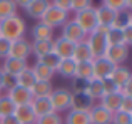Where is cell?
Returning a JSON list of instances; mask_svg holds the SVG:
<instances>
[{"instance_id":"6da1fadb","label":"cell","mask_w":132,"mask_h":124,"mask_svg":"<svg viewBox=\"0 0 132 124\" xmlns=\"http://www.w3.org/2000/svg\"><path fill=\"white\" fill-rule=\"evenodd\" d=\"M27 24L20 15H12L0 20V37L5 40H17L25 37Z\"/></svg>"},{"instance_id":"7a4b0ae2","label":"cell","mask_w":132,"mask_h":124,"mask_svg":"<svg viewBox=\"0 0 132 124\" xmlns=\"http://www.w3.org/2000/svg\"><path fill=\"white\" fill-rule=\"evenodd\" d=\"M50 99V104H52V111L54 112H64L70 109L72 104V91L67 87H55L54 91L50 92L48 96Z\"/></svg>"},{"instance_id":"3957f363","label":"cell","mask_w":132,"mask_h":124,"mask_svg":"<svg viewBox=\"0 0 132 124\" xmlns=\"http://www.w3.org/2000/svg\"><path fill=\"white\" fill-rule=\"evenodd\" d=\"M67 20H69V12H64V10L57 9V7H54L52 3L47 7V10L44 12V15L40 17V22H44L45 25L52 27V29L62 27Z\"/></svg>"},{"instance_id":"277c9868","label":"cell","mask_w":132,"mask_h":124,"mask_svg":"<svg viewBox=\"0 0 132 124\" xmlns=\"http://www.w3.org/2000/svg\"><path fill=\"white\" fill-rule=\"evenodd\" d=\"M60 35L64 37V39L70 40V42H74V44L84 42V40L87 39V32H85L74 19H69L67 22L62 25V34Z\"/></svg>"},{"instance_id":"5b68a950","label":"cell","mask_w":132,"mask_h":124,"mask_svg":"<svg viewBox=\"0 0 132 124\" xmlns=\"http://www.w3.org/2000/svg\"><path fill=\"white\" fill-rule=\"evenodd\" d=\"M85 42H87V45H89L90 52H92L94 59H95V57H102L104 52H105V49L109 47L107 45V40H105V34L95 32V30H92L90 34H87Z\"/></svg>"},{"instance_id":"8992f818","label":"cell","mask_w":132,"mask_h":124,"mask_svg":"<svg viewBox=\"0 0 132 124\" xmlns=\"http://www.w3.org/2000/svg\"><path fill=\"white\" fill-rule=\"evenodd\" d=\"M74 20L85 30L87 34H90L94 29L97 27V17H95V7H89V9H84L80 12L75 13Z\"/></svg>"},{"instance_id":"52a82bcc","label":"cell","mask_w":132,"mask_h":124,"mask_svg":"<svg viewBox=\"0 0 132 124\" xmlns=\"http://www.w3.org/2000/svg\"><path fill=\"white\" fill-rule=\"evenodd\" d=\"M32 56V47H30V42L22 37V39H17L10 42V52L9 57H13V59H20V60H27Z\"/></svg>"},{"instance_id":"ba28073f","label":"cell","mask_w":132,"mask_h":124,"mask_svg":"<svg viewBox=\"0 0 132 124\" xmlns=\"http://www.w3.org/2000/svg\"><path fill=\"white\" fill-rule=\"evenodd\" d=\"M7 97L10 99V101L15 104V107H19V106H27V104H30L32 102V99H34V96H32V91L30 89H25V87H22V86H13L10 91H7Z\"/></svg>"},{"instance_id":"9c48e42d","label":"cell","mask_w":132,"mask_h":124,"mask_svg":"<svg viewBox=\"0 0 132 124\" xmlns=\"http://www.w3.org/2000/svg\"><path fill=\"white\" fill-rule=\"evenodd\" d=\"M129 47L124 45V44H119V45H109L104 52V57H105L109 62H112L114 65H122L124 62L129 57Z\"/></svg>"},{"instance_id":"30bf717a","label":"cell","mask_w":132,"mask_h":124,"mask_svg":"<svg viewBox=\"0 0 132 124\" xmlns=\"http://www.w3.org/2000/svg\"><path fill=\"white\" fill-rule=\"evenodd\" d=\"M74 49H75V44L64 39L62 35H59L57 39L52 40V52L60 59H72Z\"/></svg>"},{"instance_id":"8fae6325","label":"cell","mask_w":132,"mask_h":124,"mask_svg":"<svg viewBox=\"0 0 132 124\" xmlns=\"http://www.w3.org/2000/svg\"><path fill=\"white\" fill-rule=\"evenodd\" d=\"M114 67H116V65H114L112 62H109L104 56H102V57H95V59L92 60L94 79H97V81H102V79L110 77V74H112Z\"/></svg>"},{"instance_id":"7c38bea8","label":"cell","mask_w":132,"mask_h":124,"mask_svg":"<svg viewBox=\"0 0 132 124\" xmlns=\"http://www.w3.org/2000/svg\"><path fill=\"white\" fill-rule=\"evenodd\" d=\"M27 67H30L27 60H20V59H13V57H5L2 64V71L5 74H10L13 77H17L19 74H22Z\"/></svg>"},{"instance_id":"4fadbf2b","label":"cell","mask_w":132,"mask_h":124,"mask_svg":"<svg viewBox=\"0 0 132 124\" xmlns=\"http://www.w3.org/2000/svg\"><path fill=\"white\" fill-rule=\"evenodd\" d=\"M90 124H112V112L104 109L100 104H94L89 111Z\"/></svg>"},{"instance_id":"5bb4252c","label":"cell","mask_w":132,"mask_h":124,"mask_svg":"<svg viewBox=\"0 0 132 124\" xmlns=\"http://www.w3.org/2000/svg\"><path fill=\"white\" fill-rule=\"evenodd\" d=\"M13 118L19 121V124H35V121H37V116H35V112H34V109H32L30 104L15 107Z\"/></svg>"},{"instance_id":"9a60e30c","label":"cell","mask_w":132,"mask_h":124,"mask_svg":"<svg viewBox=\"0 0 132 124\" xmlns=\"http://www.w3.org/2000/svg\"><path fill=\"white\" fill-rule=\"evenodd\" d=\"M116 13L114 10H110L109 7L102 5L100 3L99 7H95V17H97V25L100 27H110L114 22V19H116Z\"/></svg>"},{"instance_id":"2e32d148","label":"cell","mask_w":132,"mask_h":124,"mask_svg":"<svg viewBox=\"0 0 132 124\" xmlns=\"http://www.w3.org/2000/svg\"><path fill=\"white\" fill-rule=\"evenodd\" d=\"M48 5H50V0H32V2H30L23 10H25V13L29 17L40 20V17L44 15V12L47 10Z\"/></svg>"},{"instance_id":"e0dca14e","label":"cell","mask_w":132,"mask_h":124,"mask_svg":"<svg viewBox=\"0 0 132 124\" xmlns=\"http://www.w3.org/2000/svg\"><path fill=\"white\" fill-rule=\"evenodd\" d=\"M92 106H94V101L89 97V96H85L84 92H80V94H72V104H70L72 111L89 112Z\"/></svg>"},{"instance_id":"ac0fdd59","label":"cell","mask_w":132,"mask_h":124,"mask_svg":"<svg viewBox=\"0 0 132 124\" xmlns=\"http://www.w3.org/2000/svg\"><path fill=\"white\" fill-rule=\"evenodd\" d=\"M34 40H54V29L48 25H45L44 22H37L30 30Z\"/></svg>"},{"instance_id":"d6986e66","label":"cell","mask_w":132,"mask_h":124,"mask_svg":"<svg viewBox=\"0 0 132 124\" xmlns=\"http://www.w3.org/2000/svg\"><path fill=\"white\" fill-rule=\"evenodd\" d=\"M75 65H77V62L74 59H60L59 65L55 67V74H59L64 79H74Z\"/></svg>"},{"instance_id":"ffe728a7","label":"cell","mask_w":132,"mask_h":124,"mask_svg":"<svg viewBox=\"0 0 132 124\" xmlns=\"http://www.w3.org/2000/svg\"><path fill=\"white\" fill-rule=\"evenodd\" d=\"M75 81H82V82H89L94 79V72H92V60L90 62H77L75 65V74H74Z\"/></svg>"},{"instance_id":"44dd1931","label":"cell","mask_w":132,"mask_h":124,"mask_svg":"<svg viewBox=\"0 0 132 124\" xmlns=\"http://www.w3.org/2000/svg\"><path fill=\"white\" fill-rule=\"evenodd\" d=\"M99 101H100L99 104L102 106L104 109H107V111H110V112H116V111H119V107H120L122 94H120V92H116V94H105V96H102Z\"/></svg>"},{"instance_id":"7402d4cb","label":"cell","mask_w":132,"mask_h":124,"mask_svg":"<svg viewBox=\"0 0 132 124\" xmlns=\"http://www.w3.org/2000/svg\"><path fill=\"white\" fill-rule=\"evenodd\" d=\"M72 59H74L75 62H90L94 60V56L92 52H90L87 42H79L75 44V49H74V54H72Z\"/></svg>"},{"instance_id":"603a6c76","label":"cell","mask_w":132,"mask_h":124,"mask_svg":"<svg viewBox=\"0 0 132 124\" xmlns=\"http://www.w3.org/2000/svg\"><path fill=\"white\" fill-rule=\"evenodd\" d=\"M30 106H32V109H34L37 118L52 112V104H50V99L48 97H34L32 102H30Z\"/></svg>"},{"instance_id":"cb8c5ba5","label":"cell","mask_w":132,"mask_h":124,"mask_svg":"<svg viewBox=\"0 0 132 124\" xmlns=\"http://www.w3.org/2000/svg\"><path fill=\"white\" fill-rule=\"evenodd\" d=\"M130 77H132V72H130L129 67H126V65H116L114 71H112V74H110V79H112L119 87H122Z\"/></svg>"},{"instance_id":"d4e9b609","label":"cell","mask_w":132,"mask_h":124,"mask_svg":"<svg viewBox=\"0 0 132 124\" xmlns=\"http://www.w3.org/2000/svg\"><path fill=\"white\" fill-rule=\"evenodd\" d=\"M32 56H35V60L52 52V40H32Z\"/></svg>"},{"instance_id":"484cf974","label":"cell","mask_w":132,"mask_h":124,"mask_svg":"<svg viewBox=\"0 0 132 124\" xmlns=\"http://www.w3.org/2000/svg\"><path fill=\"white\" fill-rule=\"evenodd\" d=\"M30 69H32V72H34L35 81H52V77H54V74H55L54 69L47 67V65L40 64V62H37V60Z\"/></svg>"},{"instance_id":"4316f807","label":"cell","mask_w":132,"mask_h":124,"mask_svg":"<svg viewBox=\"0 0 132 124\" xmlns=\"http://www.w3.org/2000/svg\"><path fill=\"white\" fill-rule=\"evenodd\" d=\"M84 94L89 96L92 101L95 99H100L104 96V89H102V82L97 81V79H92V81L85 82V87H84Z\"/></svg>"},{"instance_id":"83f0119b","label":"cell","mask_w":132,"mask_h":124,"mask_svg":"<svg viewBox=\"0 0 132 124\" xmlns=\"http://www.w3.org/2000/svg\"><path fill=\"white\" fill-rule=\"evenodd\" d=\"M64 124H90L89 112H80V111L69 109L64 118Z\"/></svg>"},{"instance_id":"f1b7e54d","label":"cell","mask_w":132,"mask_h":124,"mask_svg":"<svg viewBox=\"0 0 132 124\" xmlns=\"http://www.w3.org/2000/svg\"><path fill=\"white\" fill-rule=\"evenodd\" d=\"M30 91H32L34 97H48L50 92L54 91V86L50 81H37Z\"/></svg>"},{"instance_id":"f546056e","label":"cell","mask_w":132,"mask_h":124,"mask_svg":"<svg viewBox=\"0 0 132 124\" xmlns=\"http://www.w3.org/2000/svg\"><path fill=\"white\" fill-rule=\"evenodd\" d=\"M15 79H17V84L22 86V87H25V89H32L34 84L37 82L35 77H34V72H32V69H30V67H27L25 71H23L22 74H19Z\"/></svg>"},{"instance_id":"4dcf8cb0","label":"cell","mask_w":132,"mask_h":124,"mask_svg":"<svg viewBox=\"0 0 132 124\" xmlns=\"http://www.w3.org/2000/svg\"><path fill=\"white\" fill-rule=\"evenodd\" d=\"M17 9L13 0H0V20L7 19V17L17 15Z\"/></svg>"},{"instance_id":"1f68e13d","label":"cell","mask_w":132,"mask_h":124,"mask_svg":"<svg viewBox=\"0 0 132 124\" xmlns=\"http://www.w3.org/2000/svg\"><path fill=\"white\" fill-rule=\"evenodd\" d=\"M105 40H107V45H119V44H124L122 30L109 27V30H107V34H105Z\"/></svg>"},{"instance_id":"d6a6232c","label":"cell","mask_w":132,"mask_h":124,"mask_svg":"<svg viewBox=\"0 0 132 124\" xmlns=\"http://www.w3.org/2000/svg\"><path fill=\"white\" fill-rule=\"evenodd\" d=\"M112 29H119L124 30L126 27H129V10H122V12H117L116 13V19L112 22Z\"/></svg>"},{"instance_id":"836d02e7","label":"cell","mask_w":132,"mask_h":124,"mask_svg":"<svg viewBox=\"0 0 132 124\" xmlns=\"http://www.w3.org/2000/svg\"><path fill=\"white\" fill-rule=\"evenodd\" d=\"M15 111V104L7 97L5 94L0 97V118H5V116H13Z\"/></svg>"},{"instance_id":"e575fe53","label":"cell","mask_w":132,"mask_h":124,"mask_svg":"<svg viewBox=\"0 0 132 124\" xmlns=\"http://www.w3.org/2000/svg\"><path fill=\"white\" fill-rule=\"evenodd\" d=\"M35 124H64V118H62L59 112H48V114L45 116H40V118H37Z\"/></svg>"},{"instance_id":"d590c367","label":"cell","mask_w":132,"mask_h":124,"mask_svg":"<svg viewBox=\"0 0 132 124\" xmlns=\"http://www.w3.org/2000/svg\"><path fill=\"white\" fill-rule=\"evenodd\" d=\"M37 62H40V64H44V65H47V67H50V69L55 71V67H57L59 62H60V57H57L54 52H50V54H47V56L37 59Z\"/></svg>"},{"instance_id":"8d00e7d4","label":"cell","mask_w":132,"mask_h":124,"mask_svg":"<svg viewBox=\"0 0 132 124\" xmlns=\"http://www.w3.org/2000/svg\"><path fill=\"white\" fill-rule=\"evenodd\" d=\"M102 89H104V96L105 94H116V92H120V87L116 84V82L112 81L110 77H107V79H102Z\"/></svg>"},{"instance_id":"74e56055","label":"cell","mask_w":132,"mask_h":124,"mask_svg":"<svg viewBox=\"0 0 132 124\" xmlns=\"http://www.w3.org/2000/svg\"><path fill=\"white\" fill-rule=\"evenodd\" d=\"M130 122H132L130 114H127L124 111L112 112V124H130Z\"/></svg>"},{"instance_id":"f35d334b","label":"cell","mask_w":132,"mask_h":124,"mask_svg":"<svg viewBox=\"0 0 132 124\" xmlns=\"http://www.w3.org/2000/svg\"><path fill=\"white\" fill-rule=\"evenodd\" d=\"M102 5L109 7L114 12H122L126 10V0H102Z\"/></svg>"},{"instance_id":"ab89813d","label":"cell","mask_w":132,"mask_h":124,"mask_svg":"<svg viewBox=\"0 0 132 124\" xmlns=\"http://www.w3.org/2000/svg\"><path fill=\"white\" fill-rule=\"evenodd\" d=\"M92 7V0H72V7H70V12L77 13L84 9H89Z\"/></svg>"},{"instance_id":"60d3db41","label":"cell","mask_w":132,"mask_h":124,"mask_svg":"<svg viewBox=\"0 0 132 124\" xmlns=\"http://www.w3.org/2000/svg\"><path fill=\"white\" fill-rule=\"evenodd\" d=\"M17 86V79L10 74H5L3 72V81H2V91H10V89Z\"/></svg>"},{"instance_id":"b9f144b4","label":"cell","mask_w":132,"mask_h":124,"mask_svg":"<svg viewBox=\"0 0 132 124\" xmlns=\"http://www.w3.org/2000/svg\"><path fill=\"white\" fill-rule=\"evenodd\" d=\"M50 3L57 9L64 10V12H70V7H72V0H52Z\"/></svg>"},{"instance_id":"7bdbcfd3","label":"cell","mask_w":132,"mask_h":124,"mask_svg":"<svg viewBox=\"0 0 132 124\" xmlns=\"http://www.w3.org/2000/svg\"><path fill=\"white\" fill-rule=\"evenodd\" d=\"M119 111H124V112H127V114H130L132 112V97H129V96H122Z\"/></svg>"},{"instance_id":"ee69618b","label":"cell","mask_w":132,"mask_h":124,"mask_svg":"<svg viewBox=\"0 0 132 124\" xmlns=\"http://www.w3.org/2000/svg\"><path fill=\"white\" fill-rule=\"evenodd\" d=\"M9 52H10V40H5L0 37V59L9 57Z\"/></svg>"},{"instance_id":"f6af8a7d","label":"cell","mask_w":132,"mask_h":124,"mask_svg":"<svg viewBox=\"0 0 132 124\" xmlns=\"http://www.w3.org/2000/svg\"><path fill=\"white\" fill-rule=\"evenodd\" d=\"M122 37H124V45H127L130 49L132 47V27H126L122 30Z\"/></svg>"},{"instance_id":"bcb514c9","label":"cell","mask_w":132,"mask_h":124,"mask_svg":"<svg viewBox=\"0 0 132 124\" xmlns=\"http://www.w3.org/2000/svg\"><path fill=\"white\" fill-rule=\"evenodd\" d=\"M120 94L122 96H129V97H132V77L129 79V81L126 82V84L120 87Z\"/></svg>"},{"instance_id":"7dc6e473","label":"cell","mask_w":132,"mask_h":124,"mask_svg":"<svg viewBox=\"0 0 132 124\" xmlns=\"http://www.w3.org/2000/svg\"><path fill=\"white\" fill-rule=\"evenodd\" d=\"M0 124H19L13 116H5V118H0Z\"/></svg>"},{"instance_id":"c3c4849f","label":"cell","mask_w":132,"mask_h":124,"mask_svg":"<svg viewBox=\"0 0 132 124\" xmlns=\"http://www.w3.org/2000/svg\"><path fill=\"white\" fill-rule=\"evenodd\" d=\"M13 2H15V5H17V7H20V9H25V7L29 5L32 0H13Z\"/></svg>"},{"instance_id":"681fc988","label":"cell","mask_w":132,"mask_h":124,"mask_svg":"<svg viewBox=\"0 0 132 124\" xmlns=\"http://www.w3.org/2000/svg\"><path fill=\"white\" fill-rule=\"evenodd\" d=\"M126 10L132 12V0H126Z\"/></svg>"},{"instance_id":"f907efd6","label":"cell","mask_w":132,"mask_h":124,"mask_svg":"<svg viewBox=\"0 0 132 124\" xmlns=\"http://www.w3.org/2000/svg\"><path fill=\"white\" fill-rule=\"evenodd\" d=\"M2 81H3V71H2V67H0V89H2Z\"/></svg>"},{"instance_id":"816d5d0a","label":"cell","mask_w":132,"mask_h":124,"mask_svg":"<svg viewBox=\"0 0 132 124\" xmlns=\"http://www.w3.org/2000/svg\"><path fill=\"white\" fill-rule=\"evenodd\" d=\"M129 27H132V12H129Z\"/></svg>"},{"instance_id":"f5cc1de1","label":"cell","mask_w":132,"mask_h":124,"mask_svg":"<svg viewBox=\"0 0 132 124\" xmlns=\"http://www.w3.org/2000/svg\"><path fill=\"white\" fill-rule=\"evenodd\" d=\"M2 96H3V91H2V89H0V97H2Z\"/></svg>"},{"instance_id":"db71d44e","label":"cell","mask_w":132,"mask_h":124,"mask_svg":"<svg viewBox=\"0 0 132 124\" xmlns=\"http://www.w3.org/2000/svg\"><path fill=\"white\" fill-rule=\"evenodd\" d=\"M130 118H132V112H130Z\"/></svg>"},{"instance_id":"11a10c76","label":"cell","mask_w":132,"mask_h":124,"mask_svg":"<svg viewBox=\"0 0 132 124\" xmlns=\"http://www.w3.org/2000/svg\"><path fill=\"white\" fill-rule=\"evenodd\" d=\"M130 124H132V122H130Z\"/></svg>"}]
</instances>
